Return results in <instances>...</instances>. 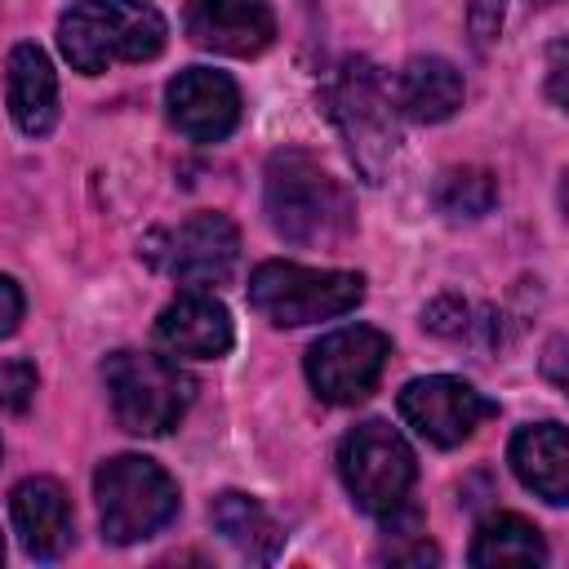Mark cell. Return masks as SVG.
I'll use <instances>...</instances> for the list:
<instances>
[{"label": "cell", "instance_id": "cell-1", "mask_svg": "<svg viewBox=\"0 0 569 569\" xmlns=\"http://www.w3.org/2000/svg\"><path fill=\"white\" fill-rule=\"evenodd\" d=\"M262 209L271 231L289 244H338L356 227L347 187L298 147H284L267 160Z\"/></svg>", "mask_w": 569, "mask_h": 569}, {"label": "cell", "instance_id": "cell-2", "mask_svg": "<svg viewBox=\"0 0 569 569\" xmlns=\"http://www.w3.org/2000/svg\"><path fill=\"white\" fill-rule=\"evenodd\" d=\"M325 111L365 182H382L400 151V111L369 58H342L325 80Z\"/></svg>", "mask_w": 569, "mask_h": 569}, {"label": "cell", "instance_id": "cell-3", "mask_svg": "<svg viewBox=\"0 0 569 569\" xmlns=\"http://www.w3.org/2000/svg\"><path fill=\"white\" fill-rule=\"evenodd\" d=\"M164 18L142 0H80L58 18V49L80 76H102L116 62H147L164 49Z\"/></svg>", "mask_w": 569, "mask_h": 569}, {"label": "cell", "instance_id": "cell-4", "mask_svg": "<svg viewBox=\"0 0 569 569\" xmlns=\"http://www.w3.org/2000/svg\"><path fill=\"white\" fill-rule=\"evenodd\" d=\"M102 387H107L116 422L129 436L173 431L196 400L191 373L151 351H111L102 360Z\"/></svg>", "mask_w": 569, "mask_h": 569}, {"label": "cell", "instance_id": "cell-5", "mask_svg": "<svg viewBox=\"0 0 569 569\" xmlns=\"http://www.w3.org/2000/svg\"><path fill=\"white\" fill-rule=\"evenodd\" d=\"M365 298V276L302 262H262L249 276V307L276 329H302L356 311Z\"/></svg>", "mask_w": 569, "mask_h": 569}, {"label": "cell", "instance_id": "cell-6", "mask_svg": "<svg viewBox=\"0 0 569 569\" xmlns=\"http://www.w3.org/2000/svg\"><path fill=\"white\" fill-rule=\"evenodd\" d=\"M93 498H98V516H102V538L120 542V547L160 533L178 516L173 476L142 453L107 458L93 476Z\"/></svg>", "mask_w": 569, "mask_h": 569}, {"label": "cell", "instance_id": "cell-7", "mask_svg": "<svg viewBox=\"0 0 569 569\" xmlns=\"http://www.w3.org/2000/svg\"><path fill=\"white\" fill-rule=\"evenodd\" d=\"M338 476L351 493V502L369 516H387L400 502H409L418 462L405 436L387 422H360L338 445Z\"/></svg>", "mask_w": 569, "mask_h": 569}, {"label": "cell", "instance_id": "cell-8", "mask_svg": "<svg viewBox=\"0 0 569 569\" xmlns=\"http://www.w3.org/2000/svg\"><path fill=\"white\" fill-rule=\"evenodd\" d=\"M391 356V338L373 325H347L325 333L320 342H311L307 351V382L316 387L320 400L329 405H360Z\"/></svg>", "mask_w": 569, "mask_h": 569}, {"label": "cell", "instance_id": "cell-9", "mask_svg": "<svg viewBox=\"0 0 569 569\" xmlns=\"http://www.w3.org/2000/svg\"><path fill=\"white\" fill-rule=\"evenodd\" d=\"M498 413V405L489 396H480L471 382L449 378V373H431V378H413L400 391V418L431 445L453 449L462 440L476 436L480 422H489Z\"/></svg>", "mask_w": 569, "mask_h": 569}, {"label": "cell", "instance_id": "cell-10", "mask_svg": "<svg viewBox=\"0 0 569 569\" xmlns=\"http://www.w3.org/2000/svg\"><path fill=\"white\" fill-rule=\"evenodd\" d=\"M164 249H147V253H164V271L178 280V284H191V289H218L236 276V262H240V231L227 213H191L178 231L160 236Z\"/></svg>", "mask_w": 569, "mask_h": 569}, {"label": "cell", "instance_id": "cell-11", "mask_svg": "<svg viewBox=\"0 0 569 569\" xmlns=\"http://www.w3.org/2000/svg\"><path fill=\"white\" fill-rule=\"evenodd\" d=\"M164 107L178 133L191 142H222L240 124V89L227 71L213 67H187L169 80Z\"/></svg>", "mask_w": 569, "mask_h": 569}, {"label": "cell", "instance_id": "cell-12", "mask_svg": "<svg viewBox=\"0 0 569 569\" xmlns=\"http://www.w3.org/2000/svg\"><path fill=\"white\" fill-rule=\"evenodd\" d=\"M187 36L227 58H253L276 40L271 0H187Z\"/></svg>", "mask_w": 569, "mask_h": 569}, {"label": "cell", "instance_id": "cell-13", "mask_svg": "<svg viewBox=\"0 0 569 569\" xmlns=\"http://www.w3.org/2000/svg\"><path fill=\"white\" fill-rule=\"evenodd\" d=\"M156 342L169 356H191V360H218L231 351L236 329L227 307L209 289H187L178 293L160 316H156Z\"/></svg>", "mask_w": 569, "mask_h": 569}, {"label": "cell", "instance_id": "cell-14", "mask_svg": "<svg viewBox=\"0 0 569 569\" xmlns=\"http://www.w3.org/2000/svg\"><path fill=\"white\" fill-rule=\"evenodd\" d=\"M9 516L18 529V542L27 556L36 560H58L71 547L76 533V516H71V498L58 480L49 476H31L13 489L9 498Z\"/></svg>", "mask_w": 569, "mask_h": 569}, {"label": "cell", "instance_id": "cell-15", "mask_svg": "<svg viewBox=\"0 0 569 569\" xmlns=\"http://www.w3.org/2000/svg\"><path fill=\"white\" fill-rule=\"evenodd\" d=\"M4 93H9V116L27 138H44L53 129V120H58V76H53V62L40 44H13Z\"/></svg>", "mask_w": 569, "mask_h": 569}, {"label": "cell", "instance_id": "cell-16", "mask_svg": "<svg viewBox=\"0 0 569 569\" xmlns=\"http://www.w3.org/2000/svg\"><path fill=\"white\" fill-rule=\"evenodd\" d=\"M462 98H467V84H462V71L449 58L418 53L396 76V111L418 120V124L449 120L462 107Z\"/></svg>", "mask_w": 569, "mask_h": 569}, {"label": "cell", "instance_id": "cell-17", "mask_svg": "<svg viewBox=\"0 0 569 569\" xmlns=\"http://www.w3.org/2000/svg\"><path fill=\"white\" fill-rule=\"evenodd\" d=\"M511 471L542 502H569V440L560 422H533L511 436Z\"/></svg>", "mask_w": 569, "mask_h": 569}, {"label": "cell", "instance_id": "cell-18", "mask_svg": "<svg viewBox=\"0 0 569 569\" xmlns=\"http://www.w3.org/2000/svg\"><path fill=\"white\" fill-rule=\"evenodd\" d=\"M209 520H213V529H218L240 556H249V560H271V556L280 551V529H276V520H271L267 507H262L258 498H249V493H236V489L218 493L213 507H209Z\"/></svg>", "mask_w": 569, "mask_h": 569}, {"label": "cell", "instance_id": "cell-19", "mask_svg": "<svg viewBox=\"0 0 569 569\" xmlns=\"http://www.w3.org/2000/svg\"><path fill=\"white\" fill-rule=\"evenodd\" d=\"M542 560H547L542 533L516 511H498L480 520L471 538V565H542Z\"/></svg>", "mask_w": 569, "mask_h": 569}, {"label": "cell", "instance_id": "cell-20", "mask_svg": "<svg viewBox=\"0 0 569 569\" xmlns=\"http://www.w3.org/2000/svg\"><path fill=\"white\" fill-rule=\"evenodd\" d=\"M493 200H498V182L489 169H476V164L449 169L436 187V204L449 218H480L493 209Z\"/></svg>", "mask_w": 569, "mask_h": 569}, {"label": "cell", "instance_id": "cell-21", "mask_svg": "<svg viewBox=\"0 0 569 569\" xmlns=\"http://www.w3.org/2000/svg\"><path fill=\"white\" fill-rule=\"evenodd\" d=\"M36 396V365L31 360H0V409L22 413Z\"/></svg>", "mask_w": 569, "mask_h": 569}, {"label": "cell", "instance_id": "cell-22", "mask_svg": "<svg viewBox=\"0 0 569 569\" xmlns=\"http://www.w3.org/2000/svg\"><path fill=\"white\" fill-rule=\"evenodd\" d=\"M422 329H431V333H440V338H462V333H471V307H467L462 298L445 293V298H436V302L422 311Z\"/></svg>", "mask_w": 569, "mask_h": 569}, {"label": "cell", "instance_id": "cell-23", "mask_svg": "<svg viewBox=\"0 0 569 569\" xmlns=\"http://www.w3.org/2000/svg\"><path fill=\"white\" fill-rule=\"evenodd\" d=\"M502 13H507V0H471V9H467V27H471V40H476L480 49L498 40V31H502Z\"/></svg>", "mask_w": 569, "mask_h": 569}, {"label": "cell", "instance_id": "cell-24", "mask_svg": "<svg viewBox=\"0 0 569 569\" xmlns=\"http://www.w3.org/2000/svg\"><path fill=\"white\" fill-rule=\"evenodd\" d=\"M18 320H22V289L9 276H0V338H9Z\"/></svg>", "mask_w": 569, "mask_h": 569}, {"label": "cell", "instance_id": "cell-25", "mask_svg": "<svg viewBox=\"0 0 569 569\" xmlns=\"http://www.w3.org/2000/svg\"><path fill=\"white\" fill-rule=\"evenodd\" d=\"M560 80H565V44H556V49H551V102H565Z\"/></svg>", "mask_w": 569, "mask_h": 569}, {"label": "cell", "instance_id": "cell-26", "mask_svg": "<svg viewBox=\"0 0 569 569\" xmlns=\"http://www.w3.org/2000/svg\"><path fill=\"white\" fill-rule=\"evenodd\" d=\"M538 4H551V0H538Z\"/></svg>", "mask_w": 569, "mask_h": 569}, {"label": "cell", "instance_id": "cell-27", "mask_svg": "<svg viewBox=\"0 0 569 569\" xmlns=\"http://www.w3.org/2000/svg\"><path fill=\"white\" fill-rule=\"evenodd\" d=\"M0 556H4V542H0Z\"/></svg>", "mask_w": 569, "mask_h": 569}]
</instances>
